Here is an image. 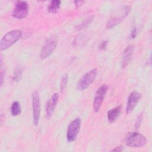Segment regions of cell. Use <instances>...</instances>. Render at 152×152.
I'll list each match as a JSON object with an SVG mask.
<instances>
[{
	"mask_svg": "<svg viewBox=\"0 0 152 152\" xmlns=\"http://www.w3.org/2000/svg\"><path fill=\"white\" fill-rule=\"evenodd\" d=\"M124 150V147L122 145H119L118 147H116L115 148L112 150V151H122Z\"/></svg>",
	"mask_w": 152,
	"mask_h": 152,
	"instance_id": "cell-22",
	"label": "cell"
},
{
	"mask_svg": "<svg viewBox=\"0 0 152 152\" xmlns=\"http://www.w3.org/2000/svg\"><path fill=\"white\" fill-rule=\"evenodd\" d=\"M81 119L77 118L74 119L68 125L66 132V138L68 142H73L75 140L80 131Z\"/></svg>",
	"mask_w": 152,
	"mask_h": 152,
	"instance_id": "cell-6",
	"label": "cell"
},
{
	"mask_svg": "<svg viewBox=\"0 0 152 152\" xmlns=\"http://www.w3.org/2000/svg\"><path fill=\"white\" fill-rule=\"evenodd\" d=\"M142 118H143V115L142 113H140V115L138 116L136 121H135V127L136 129H138L141 125L142 120Z\"/></svg>",
	"mask_w": 152,
	"mask_h": 152,
	"instance_id": "cell-19",
	"label": "cell"
},
{
	"mask_svg": "<svg viewBox=\"0 0 152 152\" xmlns=\"http://www.w3.org/2000/svg\"><path fill=\"white\" fill-rule=\"evenodd\" d=\"M121 109H122V106L119 105L110 110L107 112V119H108V121L110 123L114 122L118 119V118L120 116V114L121 113Z\"/></svg>",
	"mask_w": 152,
	"mask_h": 152,
	"instance_id": "cell-13",
	"label": "cell"
},
{
	"mask_svg": "<svg viewBox=\"0 0 152 152\" xmlns=\"http://www.w3.org/2000/svg\"><path fill=\"white\" fill-rule=\"evenodd\" d=\"M59 99V94L58 93H54L48 100L46 106V116L47 118H50L55 110V109L58 103Z\"/></svg>",
	"mask_w": 152,
	"mask_h": 152,
	"instance_id": "cell-11",
	"label": "cell"
},
{
	"mask_svg": "<svg viewBox=\"0 0 152 152\" xmlns=\"http://www.w3.org/2000/svg\"><path fill=\"white\" fill-rule=\"evenodd\" d=\"M124 142L127 146L140 148L146 144L147 140L144 135L138 132H129L125 136Z\"/></svg>",
	"mask_w": 152,
	"mask_h": 152,
	"instance_id": "cell-1",
	"label": "cell"
},
{
	"mask_svg": "<svg viewBox=\"0 0 152 152\" xmlns=\"http://www.w3.org/2000/svg\"><path fill=\"white\" fill-rule=\"evenodd\" d=\"M22 77V69L21 68H18L15 69L12 76V80L14 81H19Z\"/></svg>",
	"mask_w": 152,
	"mask_h": 152,
	"instance_id": "cell-17",
	"label": "cell"
},
{
	"mask_svg": "<svg viewBox=\"0 0 152 152\" xmlns=\"http://www.w3.org/2000/svg\"><path fill=\"white\" fill-rule=\"evenodd\" d=\"M0 77H1V86H2L4 83V73L3 70H1V75H0Z\"/></svg>",
	"mask_w": 152,
	"mask_h": 152,
	"instance_id": "cell-23",
	"label": "cell"
},
{
	"mask_svg": "<svg viewBox=\"0 0 152 152\" xmlns=\"http://www.w3.org/2000/svg\"><path fill=\"white\" fill-rule=\"evenodd\" d=\"M68 76L67 74H65L63 75L61 81V84H60V90L61 92L64 91L66 87V84H67V82H68Z\"/></svg>",
	"mask_w": 152,
	"mask_h": 152,
	"instance_id": "cell-18",
	"label": "cell"
},
{
	"mask_svg": "<svg viewBox=\"0 0 152 152\" xmlns=\"http://www.w3.org/2000/svg\"><path fill=\"white\" fill-rule=\"evenodd\" d=\"M137 33H138V32H137V27H134L132 29V30H131V34H130V38H131V39H134V38L137 36Z\"/></svg>",
	"mask_w": 152,
	"mask_h": 152,
	"instance_id": "cell-21",
	"label": "cell"
},
{
	"mask_svg": "<svg viewBox=\"0 0 152 152\" xmlns=\"http://www.w3.org/2000/svg\"><path fill=\"white\" fill-rule=\"evenodd\" d=\"M32 109L33 123L37 126L39 124L40 115V102L39 93L34 91L32 94Z\"/></svg>",
	"mask_w": 152,
	"mask_h": 152,
	"instance_id": "cell-8",
	"label": "cell"
},
{
	"mask_svg": "<svg viewBox=\"0 0 152 152\" xmlns=\"http://www.w3.org/2000/svg\"><path fill=\"white\" fill-rule=\"evenodd\" d=\"M22 36V31L20 30H15L11 31L5 34L0 42V49L4 50L18 41Z\"/></svg>",
	"mask_w": 152,
	"mask_h": 152,
	"instance_id": "cell-2",
	"label": "cell"
},
{
	"mask_svg": "<svg viewBox=\"0 0 152 152\" xmlns=\"http://www.w3.org/2000/svg\"><path fill=\"white\" fill-rule=\"evenodd\" d=\"M10 111L11 115L14 116H17L21 113V109L19 102L15 101L12 103L10 108Z\"/></svg>",
	"mask_w": 152,
	"mask_h": 152,
	"instance_id": "cell-15",
	"label": "cell"
},
{
	"mask_svg": "<svg viewBox=\"0 0 152 152\" xmlns=\"http://www.w3.org/2000/svg\"><path fill=\"white\" fill-rule=\"evenodd\" d=\"M57 37L56 36L52 35L48 37L45 41L40 54L41 59L48 58L53 52L57 45Z\"/></svg>",
	"mask_w": 152,
	"mask_h": 152,
	"instance_id": "cell-5",
	"label": "cell"
},
{
	"mask_svg": "<svg viewBox=\"0 0 152 152\" xmlns=\"http://www.w3.org/2000/svg\"><path fill=\"white\" fill-rule=\"evenodd\" d=\"M141 97V94L137 91H133L130 93L126 107V113L127 114L130 113L134 109Z\"/></svg>",
	"mask_w": 152,
	"mask_h": 152,
	"instance_id": "cell-10",
	"label": "cell"
},
{
	"mask_svg": "<svg viewBox=\"0 0 152 152\" xmlns=\"http://www.w3.org/2000/svg\"><path fill=\"white\" fill-rule=\"evenodd\" d=\"M107 43H108V41L107 40H105V41H103L101 43V44L99 45V49L100 50H104L106 49V47H107Z\"/></svg>",
	"mask_w": 152,
	"mask_h": 152,
	"instance_id": "cell-20",
	"label": "cell"
},
{
	"mask_svg": "<svg viewBox=\"0 0 152 152\" xmlns=\"http://www.w3.org/2000/svg\"><path fill=\"white\" fill-rule=\"evenodd\" d=\"M61 3V1H58V0L51 1L49 2L48 7V10L49 12L53 14L57 12L60 8Z\"/></svg>",
	"mask_w": 152,
	"mask_h": 152,
	"instance_id": "cell-14",
	"label": "cell"
},
{
	"mask_svg": "<svg viewBox=\"0 0 152 152\" xmlns=\"http://www.w3.org/2000/svg\"><path fill=\"white\" fill-rule=\"evenodd\" d=\"M131 8L129 5H125L116 15L112 16L107 22L106 29H111L120 24L129 14Z\"/></svg>",
	"mask_w": 152,
	"mask_h": 152,
	"instance_id": "cell-3",
	"label": "cell"
},
{
	"mask_svg": "<svg viewBox=\"0 0 152 152\" xmlns=\"http://www.w3.org/2000/svg\"><path fill=\"white\" fill-rule=\"evenodd\" d=\"M28 12V5L26 1H18L12 12L14 18L22 19L25 18Z\"/></svg>",
	"mask_w": 152,
	"mask_h": 152,
	"instance_id": "cell-9",
	"label": "cell"
},
{
	"mask_svg": "<svg viewBox=\"0 0 152 152\" xmlns=\"http://www.w3.org/2000/svg\"><path fill=\"white\" fill-rule=\"evenodd\" d=\"M93 19V16H90L88 18H87L86 20H84L80 24L77 26L76 30H81L82 29H84L85 27H86L87 26H88L92 21Z\"/></svg>",
	"mask_w": 152,
	"mask_h": 152,
	"instance_id": "cell-16",
	"label": "cell"
},
{
	"mask_svg": "<svg viewBox=\"0 0 152 152\" xmlns=\"http://www.w3.org/2000/svg\"><path fill=\"white\" fill-rule=\"evenodd\" d=\"M134 50V46L132 45L128 46L124 50L121 60V66L125 68L129 63Z\"/></svg>",
	"mask_w": 152,
	"mask_h": 152,
	"instance_id": "cell-12",
	"label": "cell"
},
{
	"mask_svg": "<svg viewBox=\"0 0 152 152\" xmlns=\"http://www.w3.org/2000/svg\"><path fill=\"white\" fill-rule=\"evenodd\" d=\"M97 74V70L96 68L92 69L88 71L79 80L77 87L80 91H84L87 89L90 84L93 83L96 79Z\"/></svg>",
	"mask_w": 152,
	"mask_h": 152,
	"instance_id": "cell-4",
	"label": "cell"
},
{
	"mask_svg": "<svg viewBox=\"0 0 152 152\" xmlns=\"http://www.w3.org/2000/svg\"><path fill=\"white\" fill-rule=\"evenodd\" d=\"M107 89V86L106 84H103L97 90L93 100V110L96 113H97L99 111Z\"/></svg>",
	"mask_w": 152,
	"mask_h": 152,
	"instance_id": "cell-7",
	"label": "cell"
}]
</instances>
